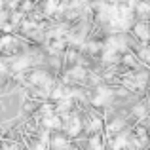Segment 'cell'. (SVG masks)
<instances>
[{"label":"cell","mask_w":150,"mask_h":150,"mask_svg":"<svg viewBox=\"0 0 150 150\" xmlns=\"http://www.w3.org/2000/svg\"><path fill=\"white\" fill-rule=\"evenodd\" d=\"M135 33H137V36H139V38L146 40V38H148V27L144 25V23H139V25L135 27Z\"/></svg>","instance_id":"cell-1"},{"label":"cell","mask_w":150,"mask_h":150,"mask_svg":"<svg viewBox=\"0 0 150 150\" xmlns=\"http://www.w3.org/2000/svg\"><path fill=\"white\" fill-rule=\"evenodd\" d=\"M139 13L141 15H148L150 13V4L148 2H141L139 4Z\"/></svg>","instance_id":"cell-2"},{"label":"cell","mask_w":150,"mask_h":150,"mask_svg":"<svg viewBox=\"0 0 150 150\" xmlns=\"http://www.w3.org/2000/svg\"><path fill=\"white\" fill-rule=\"evenodd\" d=\"M124 144H125V139H124V137H118V139L112 143V146H114V148H122Z\"/></svg>","instance_id":"cell-3"},{"label":"cell","mask_w":150,"mask_h":150,"mask_svg":"<svg viewBox=\"0 0 150 150\" xmlns=\"http://www.w3.org/2000/svg\"><path fill=\"white\" fill-rule=\"evenodd\" d=\"M135 114H137V116H144V108H143V106H137V108H135Z\"/></svg>","instance_id":"cell-4"}]
</instances>
